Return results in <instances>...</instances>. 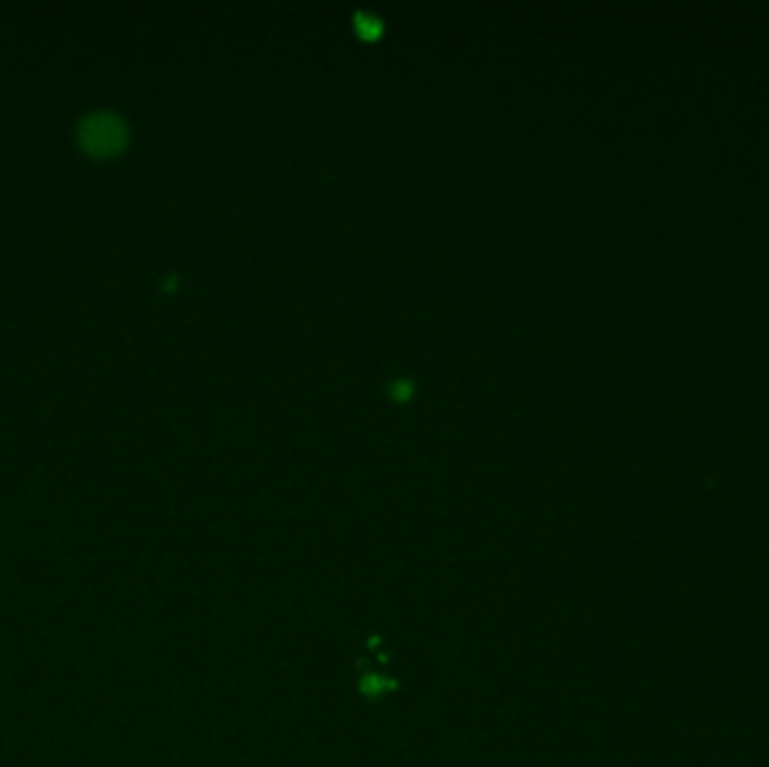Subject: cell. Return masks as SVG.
Listing matches in <instances>:
<instances>
[{"instance_id": "1", "label": "cell", "mask_w": 769, "mask_h": 767, "mask_svg": "<svg viewBox=\"0 0 769 767\" xmlns=\"http://www.w3.org/2000/svg\"><path fill=\"white\" fill-rule=\"evenodd\" d=\"M129 144V126L113 111H93L77 124V147L93 160H113Z\"/></svg>"}]
</instances>
